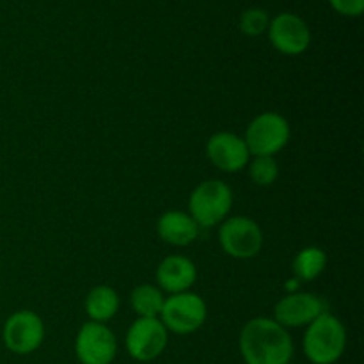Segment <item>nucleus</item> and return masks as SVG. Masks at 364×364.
Listing matches in <instances>:
<instances>
[{"instance_id":"obj_1","label":"nucleus","mask_w":364,"mask_h":364,"mask_svg":"<svg viewBox=\"0 0 364 364\" xmlns=\"http://www.w3.org/2000/svg\"><path fill=\"white\" fill-rule=\"evenodd\" d=\"M238 348L245 364H291L295 352L290 331L265 316H256L242 327Z\"/></svg>"},{"instance_id":"obj_2","label":"nucleus","mask_w":364,"mask_h":364,"mask_svg":"<svg viewBox=\"0 0 364 364\" xmlns=\"http://www.w3.org/2000/svg\"><path fill=\"white\" fill-rule=\"evenodd\" d=\"M302 350L311 364H336L347 350V329L333 313L326 311L306 327Z\"/></svg>"},{"instance_id":"obj_3","label":"nucleus","mask_w":364,"mask_h":364,"mask_svg":"<svg viewBox=\"0 0 364 364\" xmlns=\"http://www.w3.org/2000/svg\"><path fill=\"white\" fill-rule=\"evenodd\" d=\"M233 208V191L223 180H205L188 198V215L199 228L223 224Z\"/></svg>"},{"instance_id":"obj_4","label":"nucleus","mask_w":364,"mask_h":364,"mask_svg":"<svg viewBox=\"0 0 364 364\" xmlns=\"http://www.w3.org/2000/svg\"><path fill=\"white\" fill-rule=\"evenodd\" d=\"M208 318V306L205 299L192 291L166 297L159 320L169 333L187 336L205 326Z\"/></svg>"},{"instance_id":"obj_5","label":"nucleus","mask_w":364,"mask_h":364,"mask_svg":"<svg viewBox=\"0 0 364 364\" xmlns=\"http://www.w3.org/2000/svg\"><path fill=\"white\" fill-rule=\"evenodd\" d=\"M290 135L287 117L277 112H262L249 123L244 141L252 156H274L284 149Z\"/></svg>"},{"instance_id":"obj_6","label":"nucleus","mask_w":364,"mask_h":364,"mask_svg":"<svg viewBox=\"0 0 364 364\" xmlns=\"http://www.w3.org/2000/svg\"><path fill=\"white\" fill-rule=\"evenodd\" d=\"M263 231L256 220L249 217H231L219 228V244L230 258L251 259L263 249Z\"/></svg>"},{"instance_id":"obj_7","label":"nucleus","mask_w":364,"mask_h":364,"mask_svg":"<svg viewBox=\"0 0 364 364\" xmlns=\"http://www.w3.org/2000/svg\"><path fill=\"white\" fill-rule=\"evenodd\" d=\"M4 347L14 355H31L45 341V323L31 309L14 311L2 327Z\"/></svg>"},{"instance_id":"obj_8","label":"nucleus","mask_w":364,"mask_h":364,"mask_svg":"<svg viewBox=\"0 0 364 364\" xmlns=\"http://www.w3.org/2000/svg\"><path fill=\"white\" fill-rule=\"evenodd\" d=\"M169 331L159 318H137L127 331L124 347L137 363H151L166 352Z\"/></svg>"},{"instance_id":"obj_9","label":"nucleus","mask_w":364,"mask_h":364,"mask_svg":"<svg viewBox=\"0 0 364 364\" xmlns=\"http://www.w3.org/2000/svg\"><path fill=\"white\" fill-rule=\"evenodd\" d=\"M75 355L80 364H112L117 355V338L105 323L85 322L75 338Z\"/></svg>"},{"instance_id":"obj_10","label":"nucleus","mask_w":364,"mask_h":364,"mask_svg":"<svg viewBox=\"0 0 364 364\" xmlns=\"http://www.w3.org/2000/svg\"><path fill=\"white\" fill-rule=\"evenodd\" d=\"M269 39L277 52L284 55H301L311 45V31L301 16L281 13L269 23Z\"/></svg>"},{"instance_id":"obj_11","label":"nucleus","mask_w":364,"mask_h":364,"mask_svg":"<svg viewBox=\"0 0 364 364\" xmlns=\"http://www.w3.org/2000/svg\"><path fill=\"white\" fill-rule=\"evenodd\" d=\"M326 313V302L309 291H294L281 299L274 308V320L284 329L308 327L313 320Z\"/></svg>"},{"instance_id":"obj_12","label":"nucleus","mask_w":364,"mask_h":364,"mask_svg":"<svg viewBox=\"0 0 364 364\" xmlns=\"http://www.w3.org/2000/svg\"><path fill=\"white\" fill-rule=\"evenodd\" d=\"M206 156L223 173H238L251 160L244 137L231 132H217L206 142Z\"/></svg>"},{"instance_id":"obj_13","label":"nucleus","mask_w":364,"mask_h":364,"mask_svg":"<svg viewBox=\"0 0 364 364\" xmlns=\"http://www.w3.org/2000/svg\"><path fill=\"white\" fill-rule=\"evenodd\" d=\"M198 281V269L194 262L185 256H167L156 267V283L162 291L169 295L188 291Z\"/></svg>"},{"instance_id":"obj_14","label":"nucleus","mask_w":364,"mask_h":364,"mask_svg":"<svg viewBox=\"0 0 364 364\" xmlns=\"http://www.w3.org/2000/svg\"><path fill=\"white\" fill-rule=\"evenodd\" d=\"M199 230L201 228L196 224V220L187 212H180V210H169L162 213L156 223V233L160 240L174 247L191 245L199 237Z\"/></svg>"},{"instance_id":"obj_15","label":"nucleus","mask_w":364,"mask_h":364,"mask_svg":"<svg viewBox=\"0 0 364 364\" xmlns=\"http://www.w3.org/2000/svg\"><path fill=\"white\" fill-rule=\"evenodd\" d=\"M85 313L96 323H107L119 311V295L107 284L95 287L85 297Z\"/></svg>"},{"instance_id":"obj_16","label":"nucleus","mask_w":364,"mask_h":364,"mask_svg":"<svg viewBox=\"0 0 364 364\" xmlns=\"http://www.w3.org/2000/svg\"><path fill=\"white\" fill-rule=\"evenodd\" d=\"M164 302V291L153 284H139L130 294V306L139 318H159Z\"/></svg>"},{"instance_id":"obj_17","label":"nucleus","mask_w":364,"mask_h":364,"mask_svg":"<svg viewBox=\"0 0 364 364\" xmlns=\"http://www.w3.org/2000/svg\"><path fill=\"white\" fill-rule=\"evenodd\" d=\"M326 251H322L320 247H315V245H309V247H304L302 251L297 252L291 269H294V276L299 283L301 281L309 283V281H315L326 270Z\"/></svg>"},{"instance_id":"obj_18","label":"nucleus","mask_w":364,"mask_h":364,"mask_svg":"<svg viewBox=\"0 0 364 364\" xmlns=\"http://www.w3.org/2000/svg\"><path fill=\"white\" fill-rule=\"evenodd\" d=\"M249 178L258 187H270L279 178V164L274 156H255L249 160Z\"/></svg>"},{"instance_id":"obj_19","label":"nucleus","mask_w":364,"mask_h":364,"mask_svg":"<svg viewBox=\"0 0 364 364\" xmlns=\"http://www.w3.org/2000/svg\"><path fill=\"white\" fill-rule=\"evenodd\" d=\"M270 23L269 13L265 9H259V7H251V9H245L242 13L240 21V31L244 32L249 38H258L263 32H267Z\"/></svg>"},{"instance_id":"obj_20","label":"nucleus","mask_w":364,"mask_h":364,"mask_svg":"<svg viewBox=\"0 0 364 364\" xmlns=\"http://www.w3.org/2000/svg\"><path fill=\"white\" fill-rule=\"evenodd\" d=\"M331 7L343 16H361L364 0H329Z\"/></svg>"}]
</instances>
